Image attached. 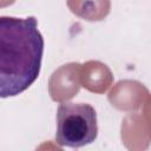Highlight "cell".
I'll return each mask as SVG.
<instances>
[{
  "mask_svg": "<svg viewBox=\"0 0 151 151\" xmlns=\"http://www.w3.org/2000/svg\"><path fill=\"white\" fill-rule=\"evenodd\" d=\"M98 137V119L94 107L86 103H61L57 110L55 142L60 146L78 149L93 143Z\"/></svg>",
  "mask_w": 151,
  "mask_h": 151,
  "instance_id": "2",
  "label": "cell"
},
{
  "mask_svg": "<svg viewBox=\"0 0 151 151\" xmlns=\"http://www.w3.org/2000/svg\"><path fill=\"white\" fill-rule=\"evenodd\" d=\"M44 47L34 17H0V98L15 97L38 79Z\"/></svg>",
  "mask_w": 151,
  "mask_h": 151,
  "instance_id": "1",
  "label": "cell"
}]
</instances>
